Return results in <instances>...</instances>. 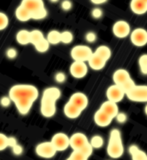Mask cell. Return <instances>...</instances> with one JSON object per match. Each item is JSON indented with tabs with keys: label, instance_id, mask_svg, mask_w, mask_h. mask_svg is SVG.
Wrapping results in <instances>:
<instances>
[{
	"label": "cell",
	"instance_id": "cell-1",
	"mask_svg": "<svg viewBox=\"0 0 147 160\" xmlns=\"http://www.w3.org/2000/svg\"><path fill=\"white\" fill-rule=\"evenodd\" d=\"M20 114L26 115L30 111L34 102L39 96L37 88L29 84H18L12 86L9 95Z\"/></svg>",
	"mask_w": 147,
	"mask_h": 160
},
{
	"label": "cell",
	"instance_id": "cell-2",
	"mask_svg": "<svg viewBox=\"0 0 147 160\" xmlns=\"http://www.w3.org/2000/svg\"><path fill=\"white\" fill-rule=\"evenodd\" d=\"M61 90L58 88L51 87L44 90L41 100L40 112L45 118H51L56 112V101L61 97Z\"/></svg>",
	"mask_w": 147,
	"mask_h": 160
},
{
	"label": "cell",
	"instance_id": "cell-3",
	"mask_svg": "<svg viewBox=\"0 0 147 160\" xmlns=\"http://www.w3.org/2000/svg\"><path fill=\"white\" fill-rule=\"evenodd\" d=\"M107 152L112 158H119L124 154V145L120 132L118 129L111 131L107 144Z\"/></svg>",
	"mask_w": 147,
	"mask_h": 160
},
{
	"label": "cell",
	"instance_id": "cell-4",
	"mask_svg": "<svg viewBox=\"0 0 147 160\" xmlns=\"http://www.w3.org/2000/svg\"><path fill=\"white\" fill-rule=\"evenodd\" d=\"M21 4L30 12L31 18L34 20L43 19L48 15L47 10L42 0H23Z\"/></svg>",
	"mask_w": 147,
	"mask_h": 160
},
{
	"label": "cell",
	"instance_id": "cell-5",
	"mask_svg": "<svg viewBox=\"0 0 147 160\" xmlns=\"http://www.w3.org/2000/svg\"><path fill=\"white\" fill-rule=\"evenodd\" d=\"M93 50L90 47L86 45H77L72 48L70 51V56L74 62H88V60L93 56Z\"/></svg>",
	"mask_w": 147,
	"mask_h": 160
},
{
	"label": "cell",
	"instance_id": "cell-6",
	"mask_svg": "<svg viewBox=\"0 0 147 160\" xmlns=\"http://www.w3.org/2000/svg\"><path fill=\"white\" fill-rule=\"evenodd\" d=\"M130 101L134 102H147V86L136 85V87L125 94Z\"/></svg>",
	"mask_w": 147,
	"mask_h": 160
},
{
	"label": "cell",
	"instance_id": "cell-7",
	"mask_svg": "<svg viewBox=\"0 0 147 160\" xmlns=\"http://www.w3.org/2000/svg\"><path fill=\"white\" fill-rule=\"evenodd\" d=\"M57 152L51 141L43 142L36 146V153L38 157L43 158H52Z\"/></svg>",
	"mask_w": 147,
	"mask_h": 160
},
{
	"label": "cell",
	"instance_id": "cell-8",
	"mask_svg": "<svg viewBox=\"0 0 147 160\" xmlns=\"http://www.w3.org/2000/svg\"><path fill=\"white\" fill-rule=\"evenodd\" d=\"M51 143L57 152H63L70 147V138L63 132H58L52 137Z\"/></svg>",
	"mask_w": 147,
	"mask_h": 160
},
{
	"label": "cell",
	"instance_id": "cell-9",
	"mask_svg": "<svg viewBox=\"0 0 147 160\" xmlns=\"http://www.w3.org/2000/svg\"><path fill=\"white\" fill-rule=\"evenodd\" d=\"M131 42L136 47H143L147 44V30L143 28H138L132 30L130 35Z\"/></svg>",
	"mask_w": 147,
	"mask_h": 160
},
{
	"label": "cell",
	"instance_id": "cell-10",
	"mask_svg": "<svg viewBox=\"0 0 147 160\" xmlns=\"http://www.w3.org/2000/svg\"><path fill=\"white\" fill-rule=\"evenodd\" d=\"M113 33L118 38H127L132 33L130 24L124 20L117 21L113 26Z\"/></svg>",
	"mask_w": 147,
	"mask_h": 160
},
{
	"label": "cell",
	"instance_id": "cell-11",
	"mask_svg": "<svg viewBox=\"0 0 147 160\" xmlns=\"http://www.w3.org/2000/svg\"><path fill=\"white\" fill-rule=\"evenodd\" d=\"M106 94H107V101L118 103V102H120L124 99L125 93L120 87L114 84L107 88Z\"/></svg>",
	"mask_w": 147,
	"mask_h": 160
},
{
	"label": "cell",
	"instance_id": "cell-12",
	"mask_svg": "<svg viewBox=\"0 0 147 160\" xmlns=\"http://www.w3.org/2000/svg\"><path fill=\"white\" fill-rule=\"evenodd\" d=\"M69 72L71 75L76 79H81L85 77L88 72V68L86 62H74L70 65Z\"/></svg>",
	"mask_w": 147,
	"mask_h": 160
},
{
	"label": "cell",
	"instance_id": "cell-13",
	"mask_svg": "<svg viewBox=\"0 0 147 160\" xmlns=\"http://www.w3.org/2000/svg\"><path fill=\"white\" fill-rule=\"evenodd\" d=\"M88 144H89V141L84 133L76 132L70 137V147L73 149V151H79L82 149Z\"/></svg>",
	"mask_w": 147,
	"mask_h": 160
},
{
	"label": "cell",
	"instance_id": "cell-14",
	"mask_svg": "<svg viewBox=\"0 0 147 160\" xmlns=\"http://www.w3.org/2000/svg\"><path fill=\"white\" fill-rule=\"evenodd\" d=\"M69 101L73 103L76 108L81 109L83 112L88 106V98L85 93L81 92H77V93H73L70 97Z\"/></svg>",
	"mask_w": 147,
	"mask_h": 160
},
{
	"label": "cell",
	"instance_id": "cell-15",
	"mask_svg": "<svg viewBox=\"0 0 147 160\" xmlns=\"http://www.w3.org/2000/svg\"><path fill=\"white\" fill-rule=\"evenodd\" d=\"M113 80H114L115 85L122 88L127 82H130L132 78H131V75L129 74L128 71L120 68V69H118L114 72L113 75Z\"/></svg>",
	"mask_w": 147,
	"mask_h": 160
},
{
	"label": "cell",
	"instance_id": "cell-16",
	"mask_svg": "<svg viewBox=\"0 0 147 160\" xmlns=\"http://www.w3.org/2000/svg\"><path fill=\"white\" fill-rule=\"evenodd\" d=\"M99 109L113 119L114 118H116L118 113L119 112V108H118L117 103H114V102H112V101H109L103 102L101 106H100Z\"/></svg>",
	"mask_w": 147,
	"mask_h": 160
},
{
	"label": "cell",
	"instance_id": "cell-17",
	"mask_svg": "<svg viewBox=\"0 0 147 160\" xmlns=\"http://www.w3.org/2000/svg\"><path fill=\"white\" fill-rule=\"evenodd\" d=\"M94 122L97 126L100 127H107L110 125L113 119L110 118L107 114H106L103 111H101L100 109H99L94 113Z\"/></svg>",
	"mask_w": 147,
	"mask_h": 160
},
{
	"label": "cell",
	"instance_id": "cell-18",
	"mask_svg": "<svg viewBox=\"0 0 147 160\" xmlns=\"http://www.w3.org/2000/svg\"><path fill=\"white\" fill-rule=\"evenodd\" d=\"M130 8L133 13L143 15L147 12V0H132L130 3Z\"/></svg>",
	"mask_w": 147,
	"mask_h": 160
},
{
	"label": "cell",
	"instance_id": "cell-19",
	"mask_svg": "<svg viewBox=\"0 0 147 160\" xmlns=\"http://www.w3.org/2000/svg\"><path fill=\"white\" fill-rule=\"evenodd\" d=\"M63 112L68 119H76L81 115L82 111L68 101L63 108Z\"/></svg>",
	"mask_w": 147,
	"mask_h": 160
},
{
	"label": "cell",
	"instance_id": "cell-20",
	"mask_svg": "<svg viewBox=\"0 0 147 160\" xmlns=\"http://www.w3.org/2000/svg\"><path fill=\"white\" fill-rule=\"evenodd\" d=\"M15 16L20 22H27L30 19H32L30 12L23 4H20L18 7L17 8V10L15 11Z\"/></svg>",
	"mask_w": 147,
	"mask_h": 160
},
{
	"label": "cell",
	"instance_id": "cell-21",
	"mask_svg": "<svg viewBox=\"0 0 147 160\" xmlns=\"http://www.w3.org/2000/svg\"><path fill=\"white\" fill-rule=\"evenodd\" d=\"M88 62L89 67L91 68L92 69H94V70H100V69H102L103 68L106 66V63H107L106 61H104L100 57L96 56L94 53L93 54L91 58L88 60Z\"/></svg>",
	"mask_w": 147,
	"mask_h": 160
},
{
	"label": "cell",
	"instance_id": "cell-22",
	"mask_svg": "<svg viewBox=\"0 0 147 160\" xmlns=\"http://www.w3.org/2000/svg\"><path fill=\"white\" fill-rule=\"evenodd\" d=\"M129 153L132 156V160H144L147 158L146 153L140 150L137 145H132L129 147Z\"/></svg>",
	"mask_w": 147,
	"mask_h": 160
},
{
	"label": "cell",
	"instance_id": "cell-23",
	"mask_svg": "<svg viewBox=\"0 0 147 160\" xmlns=\"http://www.w3.org/2000/svg\"><path fill=\"white\" fill-rule=\"evenodd\" d=\"M16 40L20 45H28L30 43V31L21 30L16 35Z\"/></svg>",
	"mask_w": 147,
	"mask_h": 160
},
{
	"label": "cell",
	"instance_id": "cell-24",
	"mask_svg": "<svg viewBox=\"0 0 147 160\" xmlns=\"http://www.w3.org/2000/svg\"><path fill=\"white\" fill-rule=\"evenodd\" d=\"M94 53L95 54L96 56H98L101 59L106 61V62H107L108 60L110 59L111 56H112V50H111V48L106 46V45H100V46H99Z\"/></svg>",
	"mask_w": 147,
	"mask_h": 160
},
{
	"label": "cell",
	"instance_id": "cell-25",
	"mask_svg": "<svg viewBox=\"0 0 147 160\" xmlns=\"http://www.w3.org/2000/svg\"><path fill=\"white\" fill-rule=\"evenodd\" d=\"M46 39L48 40L49 44H58L62 42V32H59L57 30H51L48 33Z\"/></svg>",
	"mask_w": 147,
	"mask_h": 160
},
{
	"label": "cell",
	"instance_id": "cell-26",
	"mask_svg": "<svg viewBox=\"0 0 147 160\" xmlns=\"http://www.w3.org/2000/svg\"><path fill=\"white\" fill-rule=\"evenodd\" d=\"M43 39H45L43 36V33L39 30H33L32 31H30V43L33 44L34 46L37 44L38 42H40L41 41H43Z\"/></svg>",
	"mask_w": 147,
	"mask_h": 160
},
{
	"label": "cell",
	"instance_id": "cell-27",
	"mask_svg": "<svg viewBox=\"0 0 147 160\" xmlns=\"http://www.w3.org/2000/svg\"><path fill=\"white\" fill-rule=\"evenodd\" d=\"M89 143L94 149H100L104 145V138L100 135H94L91 138Z\"/></svg>",
	"mask_w": 147,
	"mask_h": 160
},
{
	"label": "cell",
	"instance_id": "cell-28",
	"mask_svg": "<svg viewBox=\"0 0 147 160\" xmlns=\"http://www.w3.org/2000/svg\"><path fill=\"white\" fill-rule=\"evenodd\" d=\"M49 46H50L49 42H48V40L45 38V39H43V41H41L40 42H38L37 44L35 45L34 47H35V48L37 49V52L45 53V52H47V51L48 50Z\"/></svg>",
	"mask_w": 147,
	"mask_h": 160
},
{
	"label": "cell",
	"instance_id": "cell-29",
	"mask_svg": "<svg viewBox=\"0 0 147 160\" xmlns=\"http://www.w3.org/2000/svg\"><path fill=\"white\" fill-rule=\"evenodd\" d=\"M140 72L144 75H147V54H144L139 58Z\"/></svg>",
	"mask_w": 147,
	"mask_h": 160
},
{
	"label": "cell",
	"instance_id": "cell-30",
	"mask_svg": "<svg viewBox=\"0 0 147 160\" xmlns=\"http://www.w3.org/2000/svg\"><path fill=\"white\" fill-rule=\"evenodd\" d=\"M74 36L72 32L70 31H63L62 32V42L64 43V44H69L73 42Z\"/></svg>",
	"mask_w": 147,
	"mask_h": 160
},
{
	"label": "cell",
	"instance_id": "cell-31",
	"mask_svg": "<svg viewBox=\"0 0 147 160\" xmlns=\"http://www.w3.org/2000/svg\"><path fill=\"white\" fill-rule=\"evenodd\" d=\"M7 147H10V144H9V137L4 133L0 132V152L4 151Z\"/></svg>",
	"mask_w": 147,
	"mask_h": 160
},
{
	"label": "cell",
	"instance_id": "cell-32",
	"mask_svg": "<svg viewBox=\"0 0 147 160\" xmlns=\"http://www.w3.org/2000/svg\"><path fill=\"white\" fill-rule=\"evenodd\" d=\"M9 25V18L7 15L0 11V30L6 29Z\"/></svg>",
	"mask_w": 147,
	"mask_h": 160
},
{
	"label": "cell",
	"instance_id": "cell-33",
	"mask_svg": "<svg viewBox=\"0 0 147 160\" xmlns=\"http://www.w3.org/2000/svg\"><path fill=\"white\" fill-rule=\"evenodd\" d=\"M70 158L74 160H88V157L82 153L81 151H73L70 154Z\"/></svg>",
	"mask_w": 147,
	"mask_h": 160
},
{
	"label": "cell",
	"instance_id": "cell-34",
	"mask_svg": "<svg viewBox=\"0 0 147 160\" xmlns=\"http://www.w3.org/2000/svg\"><path fill=\"white\" fill-rule=\"evenodd\" d=\"M79 151H81V152L84 153L86 156L89 158V157L91 156V155L93 154V152H94V148H93L92 145H90V143H89V144H88L87 145H85V146L83 147V148H82V149L79 150Z\"/></svg>",
	"mask_w": 147,
	"mask_h": 160
},
{
	"label": "cell",
	"instance_id": "cell-35",
	"mask_svg": "<svg viewBox=\"0 0 147 160\" xmlns=\"http://www.w3.org/2000/svg\"><path fill=\"white\" fill-rule=\"evenodd\" d=\"M11 99L9 96H3L1 99H0V104L3 108H8L10 107L11 104Z\"/></svg>",
	"mask_w": 147,
	"mask_h": 160
},
{
	"label": "cell",
	"instance_id": "cell-36",
	"mask_svg": "<svg viewBox=\"0 0 147 160\" xmlns=\"http://www.w3.org/2000/svg\"><path fill=\"white\" fill-rule=\"evenodd\" d=\"M6 56L9 59H15L18 56V51L14 48H9L6 50Z\"/></svg>",
	"mask_w": 147,
	"mask_h": 160
},
{
	"label": "cell",
	"instance_id": "cell-37",
	"mask_svg": "<svg viewBox=\"0 0 147 160\" xmlns=\"http://www.w3.org/2000/svg\"><path fill=\"white\" fill-rule=\"evenodd\" d=\"M85 38H86V40L88 42H94L96 41V38H97V36H96V34L94 32H93V31H90V32H88V33L86 34V36H85Z\"/></svg>",
	"mask_w": 147,
	"mask_h": 160
},
{
	"label": "cell",
	"instance_id": "cell-38",
	"mask_svg": "<svg viewBox=\"0 0 147 160\" xmlns=\"http://www.w3.org/2000/svg\"><path fill=\"white\" fill-rule=\"evenodd\" d=\"M12 152L16 156H20L22 155L23 152V148L22 147V145H20L19 144L16 145L14 147H12Z\"/></svg>",
	"mask_w": 147,
	"mask_h": 160
},
{
	"label": "cell",
	"instance_id": "cell-39",
	"mask_svg": "<svg viewBox=\"0 0 147 160\" xmlns=\"http://www.w3.org/2000/svg\"><path fill=\"white\" fill-rule=\"evenodd\" d=\"M92 16L94 18H95V19L100 18L103 16L102 10H101V9H99V8H94V9H93Z\"/></svg>",
	"mask_w": 147,
	"mask_h": 160
},
{
	"label": "cell",
	"instance_id": "cell-40",
	"mask_svg": "<svg viewBox=\"0 0 147 160\" xmlns=\"http://www.w3.org/2000/svg\"><path fill=\"white\" fill-rule=\"evenodd\" d=\"M55 79L56 82L58 83H63V82L66 81V75L64 73H62V72H59L57 73L55 76Z\"/></svg>",
	"mask_w": 147,
	"mask_h": 160
},
{
	"label": "cell",
	"instance_id": "cell-41",
	"mask_svg": "<svg viewBox=\"0 0 147 160\" xmlns=\"http://www.w3.org/2000/svg\"><path fill=\"white\" fill-rule=\"evenodd\" d=\"M126 119H127L126 114L124 113V112H119V113H118V115L116 116V119H117V121L119 123H120V124L125 123V121H126Z\"/></svg>",
	"mask_w": 147,
	"mask_h": 160
},
{
	"label": "cell",
	"instance_id": "cell-42",
	"mask_svg": "<svg viewBox=\"0 0 147 160\" xmlns=\"http://www.w3.org/2000/svg\"><path fill=\"white\" fill-rule=\"evenodd\" d=\"M71 8H72V3L70 1L65 0V1H63V3H62V9H63V11H69Z\"/></svg>",
	"mask_w": 147,
	"mask_h": 160
},
{
	"label": "cell",
	"instance_id": "cell-43",
	"mask_svg": "<svg viewBox=\"0 0 147 160\" xmlns=\"http://www.w3.org/2000/svg\"><path fill=\"white\" fill-rule=\"evenodd\" d=\"M91 2L94 4H105V3H107L106 0H92Z\"/></svg>",
	"mask_w": 147,
	"mask_h": 160
},
{
	"label": "cell",
	"instance_id": "cell-44",
	"mask_svg": "<svg viewBox=\"0 0 147 160\" xmlns=\"http://www.w3.org/2000/svg\"><path fill=\"white\" fill-rule=\"evenodd\" d=\"M144 112H145V114L147 115V104H146V106L144 107Z\"/></svg>",
	"mask_w": 147,
	"mask_h": 160
},
{
	"label": "cell",
	"instance_id": "cell-45",
	"mask_svg": "<svg viewBox=\"0 0 147 160\" xmlns=\"http://www.w3.org/2000/svg\"><path fill=\"white\" fill-rule=\"evenodd\" d=\"M66 160H74V159H72V158H71L70 157H68V158H67Z\"/></svg>",
	"mask_w": 147,
	"mask_h": 160
},
{
	"label": "cell",
	"instance_id": "cell-46",
	"mask_svg": "<svg viewBox=\"0 0 147 160\" xmlns=\"http://www.w3.org/2000/svg\"><path fill=\"white\" fill-rule=\"evenodd\" d=\"M144 160H147V158H145V159H144Z\"/></svg>",
	"mask_w": 147,
	"mask_h": 160
}]
</instances>
